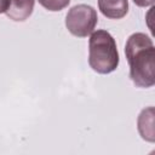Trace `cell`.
<instances>
[{
	"instance_id": "7",
	"label": "cell",
	"mask_w": 155,
	"mask_h": 155,
	"mask_svg": "<svg viewBox=\"0 0 155 155\" xmlns=\"http://www.w3.org/2000/svg\"><path fill=\"white\" fill-rule=\"evenodd\" d=\"M38 1L42 7L53 12L65 8L70 2V0H38Z\"/></svg>"
},
{
	"instance_id": "2",
	"label": "cell",
	"mask_w": 155,
	"mask_h": 155,
	"mask_svg": "<svg viewBox=\"0 0 155 155\" xmlns=\"http://www.w3.org/2000/svg\"><path fill=\"white\" fill-rule=\"evenodd\" d=\"M120 62L117 46L111 34L104 29L91 33L88 41V64L98 74L116 70Z\"/></svg>"
},
{
	"instance_id": "6",
	"label": "cell",
	"mask_w": 155,
	"mask_h": 155,
	"mask_svg": "<svg viewBox=\"0 0 155 155\" xmlns=\"http://www.w3.org/2000/svg\"><path fill=\"white\" fill-rule=\"evenodd\" d=\"M138 131L143 139L148 142H154V108L149 107L143 109L138 116Z\"/></svg>"
},
{
	"instance_id": "3",
	"label": "cell",
	"mask_w": 155,
	"mask_h": 155,
	"mask_svg": "<svg viewBox=\"0 0 155 155\" xmlns=\"http://www.w3.org/2000/svg\"><path fill=\"white\" fill-rule=\"evenodd\" d=\"M98 22L97 11L86 4L73 6L65 16V27L70 34L78 38H86L96 28Z\"/></svg>"
},
{
	"instance_id": "5",
	"label": "cell",
	"mask_w": 155,
	"mask_h": 155,
	"mask_svg": "<svg viewBox=\"0 0 155 155\" xmlns=\"http://www.w3.org/2000/svg\"><path fill=\"white\" fill-rule=\"evenodd\" d=\"M34 4L35 0H10V6L5 13L15 22H23L33 13Z\"/></svg>"
},
{
	"instance_id": "4",
	"label": "cell",
	"mask_w": 155,
	"mask_h": 155,
	"mask_svg": "<svg viewBox=\"0 0 155 155\" xmlns=\"http://www.w3.org/2000/svg\"><path fill=\"white\" fill-rule=\"evenodd\" d=\"M98 8L110 19H121L128 12V0H98Z\"/></svg>"
},
{
	"instance_id": "1",
	"label": "cell",
	"mask_w": 155,
	"mask_h": 155,
	"mask_svg": "<svg viewBox=\"0 0 155 155\" xmlns=\"http://www.w3.org/2000/svg\"><path fill=\"white\" fill-rule=\"evenodd\" d=\"M130 65V78L137 87L149 88L155 85V47L144 33L132 34L125 46Z\"/></svg>"
},
{
	"instance_id": "8",
	"label": "cell",
	"mask_w": 155,
	"mask_h": 155,
	"mask_svg": "<svg viewBox=\"0 0 155 155\" xmlns=\"http://www.w3.org/2000/svg\"><path fill=\"white\" fill-rule=\"evenodd\" d=\"M133 2L139 7H147V6H153L155 0H133Z\"/></svg>"
},
{
	"instance_id": "9",
	"label": "cell",
	"mask_w": 155,
	"mask_h": 155,
	"mask_svg": "<svg viewBox=\"0 0 155 155\" xmlns=\"http://www.w3.org/2000/svg\"><path fill=\"white\" fill-rule=\"evenodd\" d=\"M10 6V0H0V13H5Z\"/></svg>"
}]
</instances>
